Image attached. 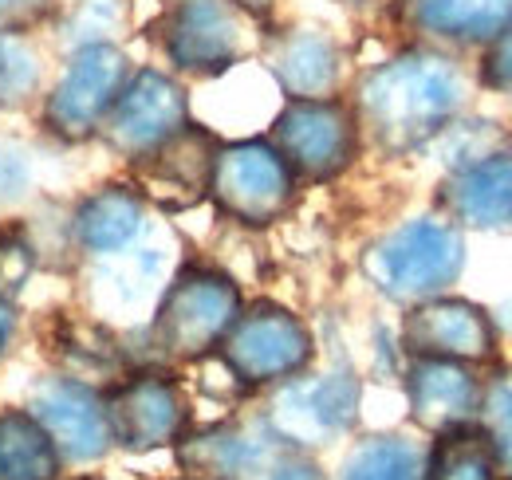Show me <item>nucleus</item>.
Masks as SVG:
<instances>
[{"mask_svg":"<svg viewBox=\"0 0 512 480\" xmlns=\"http://www.w3.org/2000/svg\"><path fill=\"white\" fill-rule=\"evenodd\" d=\"M402 347L414 359L485 362L497 351V331L485 307L453 296L410 303L402 319Z\"/></svg>","mask_w":512,"mask_h":480,"instance_id":"nucleus-13","label":"nucleus"},{"mask_svg":"<svg viewBox=\"0 0 512 480\" xmlns=\"http://www.w3.org/2000/svg\"><path fill=\"white\" fill-rule=\"evenodd\" d=\"M465 95V71L453 56L410 48L359 79L351 111L359 134H367L383 154H410L446 130L465 107Z\"/></svg>","mask_w":512,"mask_h":480,"instance_id":"nucleus-1","label":"nucleus"},{"mask_svg":"<svg viewBox=\"0 0 512 480\" xmlns=\"http://www.w3.org/2000/svg\"><path fill=\"white\" fill-rule=\"evenodd\" d=\"M130 79V56L119 44H83L71 48L60 79L44 95L40 126L64 142H87L99 134V122L107 119L111 103L119 99L123 83Z\"/></svg>","mask_w":512,"mask_h":480,"instance_id":"nucleus-5","label":"nucleus"},{"mask_svg":"<svg viewBox=\"0 0 512 480\" xmlns=\"http://www.w3.org/2000/svg\"><path fill=\"white\" fill-rule=\"evenodd\" d=\"M394 20L430 44H493L512 28V0H394Z\"/></svg>","mask_w":512,"mask_h":480,"instance_id":"nucleus-17","label":"nucleus"},{"mask_svg":"<svg viewBox=\"0 0 512 480\" xmlns=\"http://www.w3.org/2000/svg\"><path fill=\"white\" fill-rule=\"evenodd\" d=\"M422 480H497V461L485 429L477 421L442 429L434 449L426 453Z\"/></svg>","mask_w":512,"mask_h":480,"instance_id":"nucleus-23","label":"nucleus"},{"mask_svg":"<svg viewBox=\"0 0 512 480\" xmlns=\"http://www.w3.org/2000/svg\"><path fill=\"white\" fill-rule=\"evenodd\" d=\"M442 150V162L449 170H465L473 162H485L501 150H509V134L497 122H449L446 130L434 138Z\"/></svg>","mask_w":512,"mask_h":480,"instance_id":"nucleus-26","label":"nucleus"},{"mask_svg":"<svg viewBox=\"0 0 512 480\" xmlns=\"http://www.w3.org/2000/svg\"><path fill=\"white\" fill-rule=\"evenodd\" d=\"M209 197L225 217H233L249 229H264L292 209L296 178L268 138L225 142L213 154Z\"/></svg>","mask_w":512,"mask_h":480,"instance_id":"nucleus-6","label":"nucleus"},{"mask_svg":"<svg viewBox=\"0 0 512 480\" xmlns=\"http://www.w3.org/2000/svg\"><path fill=\"white\" fill-rule=\"evenodd\" d=\"M438 205L457 229H509L512 225V150L457 170L442 185Z\"/></svg>","mask_w":512,"mask_h":480,"instance_id":"nucleus-19","label":"nucleus"},{"mask_svg":"<svg viewBox=\"0 0 512 480\" xmlns=\"http://www.w3.org/2000/svg\"><path fill=\"white\" fill-rule=\"evenodd\" d=\"M130 20L127 0H71L64 8V44L83 48V44H115Z\"/></svg>","mask_w":512,"mask_h":480,"instance_id":"nucleus-25","label":"nucleus"},{"mask_svg":"<svg viewBox=\"0 0 512 480\" xmlns=\"http://www.w3.org/2000/svg\"><path fill=\"white\" fill-rule=\"evenodd\" d=\"M28 410L56 441L64 465H95L115 445L99 386H87L67 374H52L32 390Z\"/></svg>","mask_w":512,"mask_h":480,"instance_id":"nucleus-12","label":"nucleus"},{"mask_svg":"<svg viewBox=\"0 0 512 480\" xmlns=\"http://www.w3.org/2000/svg\"><path fill=\"white\" fill-rule=\"evenodd\" d=\"M0 107H4V95H0Z\"/></svg>","mask_w":512,"mask_h":480,"instance_id":"nucleus-34","label":"nucleus"},{"mask_svg":"<svg viewBox=\"0 0 512 480\" xmlns=\"http://www.w3.org/2000/svg\"><path fill=\"white\" fill-rule=\"evenodd\" d=\"M359 119L343 99H288L272 119V146L296 181L339 178L359 154Z\"/></svg>","mask_w":512,"mask_h":480,"instance_id":"nucleus-8","label":"nucleus"},{"mask_svg":"<svg viewBox=\"0 0 512 480\" xmlns=\"http://www.w3.org/2000/svg\"><path fill=\"white\" fill-rule=\"evenodd\" d=\"M60 8H64V0H0V32L24 36L28 28L44 24Z\"/></svg>","mask_w":512,"mask_h":480,"instance_id":"nucleus-29","label":"nucleus"},{"mask_svg":"<svg viewBox=\"0 0 512 480\" xmlns=\"http://www.w3.org/2000/svg\"><path fill=\"white\" fill-rule=\"evenodd\" d=\"M245 311L241 288L213 268H182L150 319V347L170 362H197L221 347L237 315Z\"/></svg>","mask_w":512,"mask_h":480,"instance_id":"nucleus-3","label":"nucleus"},{"mask_svg":"<svg viewBox=\"0 0 512 480\" xmlns=\"http://www.w3.org/2000/svg\"><path fill=\"white\" fill-rule=\"evenodd\" d=\"M36 272V248L16 229H0V300L16 303Z\"/></svg>","mask_w":512,"mask_h":480,"instance_id":"nucleus-28","label":"nucleus"},{"mask_svg":"<svg viewBox=\"0 0 512 480\" xmlns=\"http://www.w3.org/2000/svg\"><path fill=\"white\" fill-rule=\"evenodd\" d=\"M12 335H16V307L8 300H0V355L8 351Z\"/></svg>","mask_w":512,"mask_h":480,"instance_id":"nucleus-32","label":"nucleus"},{"mask_svg":"<svg viewBox=\"0 0 512 480\" xmlns=\"http://www.w3.org/2000/svg\"><path fill=\"white\" fill-rule=\"evenodd\" d=\"M162 48L178 71L221 75L264 48V20L233 0H166Z\"/></svg>","mask_w":512,"mask_h":480,"instance_id":"nucleus-4","label":"nucleus"},{"mask_svg":"<svg viewBox=\"0 0 512 480\" xmlns=\"http://www.w3.org/2000/svg\"><path fill=\"white\" fill-rule=\"evenodd\" d=\"M221 362L241 386H280L308 370L316 355L312 331L300 315L280 303H253L237 315L229 335L221 339Z\"/></svg>","mask_w":512,"mask_h":480,"instance_id":"nucleus-7","label":"nucleus"},{"mask_svg":"<svg viewBox=\"0 0 512 480\" xmlns=\"http://www.w3.org/2000/svg\"><path fill=\"white\" fill-rule=\"evenodd\" d=\"M193 480H197V477H193Z\"/></svg>","mask_w":512,"mask_h":480,"instance_id":"nucleus-35","label":"nucleus"},{"mask_svg":"<svg viewBox=\"0 0 512 480\" xmlns=\"http://www.w3.org/2000/svg\"><path fill=\"white\" fill-rule=\"evenodd\" d=\"M481 83L489 91H512V28H505L489 52H485V63H481Z\"/></svg>","mask_w":512,"mask_h":480,"instance_id":"nucleus-30","label":"nucleus"},{"mask_svg":"<svg viewBox=\"0 0 512 480\" xmlns=\"http://www.w3.org/2000/svg\"><path fill=\"white\" fill-rule=\"evenodd\" d=\"M217 142L209 130L186 122L170 142L150 150L146 158L134 162L142 197H154L166 209H190L209 193V170H213Z\"/></svg>","mask_w":512,"mask_h":480,"instance_id":"nucleus-14","label":"nucleus"},{"mask_svg":"<svg viewBox=\"0 0 512 480\" xmlns=\"http://www.w3.org/2000/svg\"><path fill=\"white\" fill-rule=\"evenodd\" d=\"M60 469L56 441L28 406L0 410V480H56Z\"/></svg>","mask_w":512,"mask_h":480,"instance_id":"nucleus-22","label":"nucleus"},{"mask_svg":"<svg viewBox=\"0 0 512 480\" xmlns=\"http://www.w3.org/2000/svg\"><path fill=\"white\" fill-rule=\"evenodd\" d=\"M284 449L288 445L276 441L268 425H213L178 441V461L197 480H264Z\"/></svg>","mask_w":512,"mask_h":480,"instance_id":"nucleus-15","label":"nucleus"},{"mask_svg":"<svg viewBox=\"0 0 512 480\" xmlns=\"http://www.w3.org/2000/svg\"><path fill=\"white\" fill-rule=\"evenodd\" d=\"M465 237L446 217H414L363 252L367 280L394 303H422L457 284Z\"/></svg>","mask_w":512,"mask_h":480,"instance_id":"nucleus-2","label":"nucleus"},{"mask_svg":"<svg viewBox=\"0 0 512 480\" xmlns=\"http://www.w3.org/2000/svg\"><path fill=\"white\" fill-rule=\"evenodd\" d=\"M359 418V378L351 370L284 378L268 402L264 425L288 449H320L339 441Z\"/></svg>","mask_w":512,"mask_h":480,"instance_id":"nucleus-9","label":"nucleus"},{"mask_svg":"<svg viewBox=\"0 0 512 480\" xmlns=\"http://www.w3.org/2000/svg\"><path fill=\"white\" fill-rule=\"evenodd\" d=\"M233 4H241V8H249L253 16H260V20H264V16L272 12V4H276V0H233Z\"/></svg>","mask_w":512,"mask_h":480,"instance_id":"nucleus-33","label":"nucleus"},{"mask_svg":"<svg viewBox=\"0 0 512 480\" xmlns=\"http://www.w3.org/2000/svg\"><path fill=\"white\" fill-rule=\"evenodd\" d=\"M260 52L288 99H335L343 83V48L320 28H284Z\"/></svg>","mask_w":512,"mask_h":480,"instance_id":"nucleus-16","label":"nucleus"},{"mask_svg":"<svg viewBox=\"0 0 512 480\" xmlns=\"http://www.w3.org/2000/svg\"><path fill=\"white\" fill-rule=\"evenodd\" d=\"M481 429L493 445L497 473L512 477V370H501L489 390H481Z\"/></svg>","mask_w":512,"mask_h":480,"instance_id":"nucleus-27","label":"nucleus"},{"mask_svg":"<svg viewBox=\"0 0 512 480\" xmlns=\"http://www.w3.org/2000/svg\"><path fill=\"white\" fill-rule=\"evenodd\" d=\"M186 122H190L186 87L158 67H142V71H130L107 119L99 122V138L119 158L138 162L162 142H170Z\"/></svg>","mask_w":512,"mask_h":480,"instance_id":"nucleus-10","label":"nucleus"},{"mask_svg":"<svg viewBox=\"0 0 512 480\" xmlns=\"http://www.w3.org/2000/svg\"><path fill=\"white\" fill-rule=\"evenodd\" d=\"M426 477V453L418 441L402 433H379L359 441L347 461L339 480H422Z\"/></svg>","mask_w":512,"mask_h":480,"instance_id":"nucleus-24","label":"nucleus"},{"mask_svg":"<svg viewBox=\"0 0 512 480\" xmlns=\"http://www.w3.org/2000/svg\"><path fill=\"white\" fill-rule=\"evenodd\" d=\"M264 480H327L320 473V465L312 457H304L300 449H284L276 457V465L264 473Z\"/></svg>","mask_w":512,"mask_h":480,"instance_id":"nucleus-31","label":"nucleus"},{"mask_svg":"<svg viewBox=\"0 0 512 480\" xmlns=\"http://www.w3.org/2000/svg\"><path fill=\"white\" fill-rule=\"evenodd\" d=\"M410 418L430 433L465 425L481 414V386L469 374V362L414 359L406 370Z\"/></svg>","mask_w":512,"mask_h":480,"instance_id":"nucleus-18","label":"nucleus"},{"mask_svg":"<svg viewBox=\"0 0 512 480\" xmlns=\"http://www.w3.org/2000/svg\"><path fill=\"white\" fill-rule=\"evenodd\" d=\"M111 441L127 453H154L178 445L190 425V402L170 374L142 370L103 390Z\"/></svg>","mask_w":512,"mask_h":480,"instance_id":"nucleus-11","label":"nucleus"},{"mask_svg":"<svg viewBox=\"0 0 512 480\" xmlns=\"http://www.w3.org/2000/svg\"><path fill=\"white\" fill-rule=\"evenodd\" d=\"M146 229V197L123 185H99L71 209V240L91 256H119Z\"/></svg>","mask_w":512,"mask_h":480,"instance_id":"nucleus-20","label":"nucleus"},{"mask_svg":"<svg viewBox=\"0 0 512 480\" xmlns=\"http://www.w3.org/2000/svg\"><path fill=\"white\" fill-rule=\"evenodd\" d=\"M44 355H52L56 374L79 378L87 386H95V382L115 386L123 374L119 343L99 323H87L75 315H56L52 327H44Z\"/></svg>","mask_w":512,"mask_h":480,"instance_id":"nucleus-21","label":"nucleus"}]
</instances>
